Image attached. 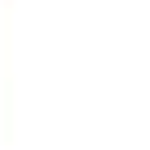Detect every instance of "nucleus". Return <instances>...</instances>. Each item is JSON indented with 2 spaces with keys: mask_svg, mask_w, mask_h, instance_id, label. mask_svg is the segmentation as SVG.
<instances>
[]
</instances>
